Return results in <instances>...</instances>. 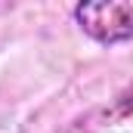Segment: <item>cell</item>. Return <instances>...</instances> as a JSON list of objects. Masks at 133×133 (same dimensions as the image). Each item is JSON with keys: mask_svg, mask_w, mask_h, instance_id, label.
<instances>
[{"mask_svg": "<svg viewBox=\"0 0 133 133\" xmlns=\"http://www.w3.org/2000/svg\"><path fill=\"white\" fill-rule=\"evenodd\" d=\"M77 28L102 46L127 43L133 37V0H108V3H77L71 9Z\"/></svg>", "mask_w": 133, "mask_h": 133, "instance_id": "6da1fadb", "label": "cell"}, {"mask_svg": "<svg viewBox=\"0 0 133 133\" xmlns=\"http://www.w3.org/2000/svg\"><path fill=\"white\" fill-rule=\"evenodd\" d=\"M108 118H133V81L115 96V105H111Z\"/></svg>", "mask_w": 133, "mask_h": 133, "instance_id": "7a4b0ae2", "label": "cell"}]
</instances>
